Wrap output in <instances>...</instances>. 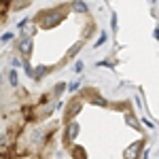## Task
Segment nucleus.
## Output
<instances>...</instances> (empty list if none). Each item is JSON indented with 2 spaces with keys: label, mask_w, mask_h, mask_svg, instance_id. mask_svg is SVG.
<instances>
[{
  "label": "nucleus",
  "mask_w": 159,
  "mask_h": 159,
  "mask_svg": "<svg viewBox=\"0 0 159 159\" xmlns=\"http://www.w3.org/2000/svg\"><path fill=\"white\" fill-rule=\"evenodd\" d=\"M68 15H70V7H68V2H64V4H57V7L38 11L36 15L32 17V21L38 25V30H53V28H57Z\"/></svg>",
  "instance_id": "1"
},
{
  "label": "nucleus",
  "mask_w": 159,
  "mask_h": 159,
  "mask_svg": "<svg viewBox=\"0 0 159 159\" xmlns=\"http://www.w3.org/2000/svg\"><path fill=\"white\" fill-rule=\"evenodd\" d=\"M83 106H85V100H83V96L81 93H72V98L68 100L66 104H64V115H61V123L70 121V119H76L79 117V112L83 110Z\"/></svg>",
  "instance_id": "2"
},
{
  "label": "nucleus",
  "mask_w": 159,
  "mask_h": 159,
  "mask_svg": "<svg viewBox=\"0 0 159 159\" xmlns=\"http://www.w3.org/2000/svg\"><path fill=\"white\" fill-rule=\"evenodd\" d=\"M79 134H81V123H79V119H70V121L61 123V144L66 148L79 140Z\"/></svg>",
  "instance_id": "3"
},
{
  "label": "nucleus",
  "mask_w": 159,
  "mask_h": 159,
  "mask_svg": "<svg viewBox=\"0 0 159 159\" xmlns=\"http://www.w3.org/2000/svg\"><path fill=\"white\" fill-rule=\"evenodd\" d=\"M79 93L83 96L85 104H93V106H100V108H110V102L100 93L98 89H93V87H81Z\"/></svg>",
  "instance_id": "4"
},
{
  "label": "nucleus",
  "mask_w": 159,
  "mask_h": 159,
  "mask_svg": "<svg viewBox=\"0 0 159 159\" xmlns=\"http://www.w3.org/2000/svg\"><path fill=\"white\" fill-rule=\"evenodd\" d=\"M15 45H13V51L17 53V55H21L24 60H32V51H34V38L30 36H19L13 40Z\"/></svg>",
  "instance_id": "5"
},
{
  "label": "nucleus",
  "mask_w": 159,
  "mask_h": 159,
  "mask_svg": "<svg viewBox=\"0 0 159 159\" xmlns=\"http://www.w3.org/2000/svg\"><path fill=\"white\" fill-rule=\"evenodd\" d=\"M144 147H147V140L144 138H138L134 142H129L125 151H123V159H140L142 153H144Z\"/></svg>",
  "instance_id": "6"
},
{
  "label": "nucleus",
  "mask_w": 159,
  "mask_h": 159,
  "mask_svg": "<svg viewBox=\"0 0 159 159\" xmlns=\"http://www.w3.org/2000/svg\"><path fill=\"white\" fill-rule=\"evenodd\" d=\"M57 68H60V64H55V66H47V64H36V66L32 68V76H30V79H32L34 83H40V81H43V79H47L51 72H55Z\"/></svg>",
  "instance_id": "7"
},
{
  "label": "nucleus",
  "mask_w": 159,
  "mask_h": 159,
  "mask_svg": "<svg viewBox=\"0 0 159 159\" xmlns=\"http://www.w3.org/2000/svg\"><path fill=\"white\" fill-rule=\"evenodd\" d=\"M83 45H85V40H83V38H79L76 43H72V45H70V49L66 51V55H64V60L60 61V68H61V66H66V61H70V60H76V55H79V53L83 51Z\"/></svg>",
  "instance_id": "8"
},
{
  "label": "nucleus",
  "mask_w": 159,
  "mask_h": 159,
  "mask_svg": "<svg viewBox=\"0 0 159 159\" xmlns=\"http://www.w3.org/2000/svg\"><path fill=\"white\" fill-rule=\"evenodd\" d=\"M66 87H68V83H66V81H57V83L51 87L47 93H49L51 100H55V102H57V100H61V96L66 93Z\"/></svg>",
  "instance_id": "9"
},
{
  "label": "nucleus",
  "mask_w": 159,
  "mask_h": 159,
  "mask_svg": "<svg viewBox=\"0 0 159 159\" xmlns=\"http://www.w3.org/2000/svg\"><path fill=\"white\" fill-rule=\"evenodd\" d=\"M68 7H70V13H76V15H87L89 13V7H87L85 0H70Z\"/></svg>",
  "instance_id": "10"
},
{
  "label": "nucleus",
  "mask_w": 159,
  "mask_h": 159,
  "mask_svg": "<svg viewBox=\"0 0 159 159\" xmlns=\"http://www.w3.org/2000/svg\"><path fill=\"white\" fill-rule=\"evenodd\" d=\"M4 81H7V87H11V89H17L19 87V74L15 68H9L7 74H4Z\"/></svg>",
  "instance_id": "11"
},
{
  "label": "nucleus",
  "mask_w": 159,
  "mask_h": 159,
  "mask_svg": "<svg viewBox=\"0 0 159 159\" xmlns=\"http://www.w3.org/2000/svg\"><path fill=\"white\" fill-rule=\"evenodd\" d=\"M68 153H70L72 159H87V148L81 147V144H76V142L68 147Z\"/></svg>",
  "instance_id": "12"
},
{
  "label": "nucleus",
  "mask_w": 159,
  "mask_h": 159,
  "mask_svg": "<svg viewBox=\"0 0 159 159\" xmlns=\"http://www.w3.org/2000/svg\"><path fill=\"white\" fill-rule=\"evenodd\" d=\"M32 0H9V13H17V11H24L30 7Z\"/></svg>",
  "instance_id": "13"
},
{
  "label": "nucleus",
  "mask_w": 159,
  "mask_h": 159,
  "mask_svg": "<svg viewBox=\"0 0 159 159\" xmlns=\"http://www.w3.org/2000/svg\"><path fill=\"white\" fill-rule=\"evenodd\" d=\"M36 32H38V25L34 24V21H30L25 28H21V30H19V36H30V38H34V36H36Z\"/></svg>",
  "instance_id": "14"
},
{
  "label": "nucleus",
  "mask_w": 159,
  "mask_h": 159,
  "mask_svg": "<svg viewBox=\"0 0 159 159\" xmlns=\"http://www.w3.org/2000/svg\"><path fill=\"white\" fill-rule=\"evenodd\" d=\"M93 32H96V21L89 19V21L83 25V34H81V38H83V40H89V36H91Z\"/></svg>",
  "instance_id": "15"
},
{
  "label": "nucleus",
  "mask_w": 159,
  "mask_h": 159,
  "mask_svg": "<svg viewBox=\"0 0 159 159\" xmlns=\"http://www.w3.org/2000/svg\"><path fill=\"white\" fill-rule=\"evenodd\" d=\"M21 64H24V57L13 51V55H9V68H15L17 70V68H21Z\"/></svg>",
  "instance_id": "16"
},
{
  "label": "nucleus",
  "mask_w": 159,
  "mask_h": 159,
  "mask_svg": "<svg viewBox=\"0 0 159 159\" xmlns=\"http://www.w3.org/2000/svg\"><path fill=\"white\" fill-rule=\"evenodd\" d=\"M125 121H127V125H132L134 129H138V132H140V121L136 119V115L132 112V110H125Z\"/></svg>",
  "instance_id": "17"
},
{
  "label": "nucleus",
  "mask_w": 159,
  "mask_h": 159,
  "mask_svg": "<svg viewBox=\"0 0 159 159\" xmlns=\"http://www.w3.org/2000/svg\"><path fill=\"white\" fill-rule=\"evenodd\" d=\"M81 87H83V81L81 79H76V81H72V83H68V87H66V93H79L81 91Z\"/></svg>",
  "instance_id": "18"
},
{
  "label": "nucleus",
  "mask_w": 159,
  "mask_h": 159,
  "mask_svg": "<svg viewBox=\"0 0 159 159\" xmlns=\"http://www.w3.org/2000/svg\"><path fill=\"white\" fill-rule=\"evenodd\" d=\"M17 38V34L13 32V30H9V32H4L2 36H0V45H9V43H13Z\"/></svg>",
  "instance_id": "19"
},
{
  "label": "nucleus",
  "mask_w": 159,
  "mask_h": 159,
  "mask_svg": "<svg viewBox=\"0 0 159 159\" xmlns=\"http://www.w3.org/2000/svg\"><path fill=\"white\" fill-rule=\"evenodd\" d=\"M106 40H108V34H106V32H100L98 38L93 40V49H100V47H102V45H104Z\"/></svg>",
  "instance_id": "20"
},
{
  "label": "nucleus",
  "mask_w": 159,
  "mask_h": 159,
  "mask_svg": "<svg viewBox=\"0 0 159 159\" xmlns=\"http://www.w3.org/2000/svg\"><path fill=\"white\" fill-rule=\"evenodd\" d=\"M9 15V2L0 0V21H4V17Z\"/></svg>",
  "instance_id": "21"
},
{
  "label": "nucleus",
  "mask_w": 159,
  "mask_h": 159,
  "mask_svg": "<svg viewBox=\"0 0 159 159\" xmlns=\"http://www.w3.org/2000/svg\"><path fill=\"white\" fill-rule=\"evenodd\" d=\"M21 68H24V72L28 74V76H32V68H34V66H32V61H30V60H24Z\"/></svg>",
  "instance_id": "22"
},
{
  "label": "nucleus",
  "mask_w": 159,
  "mask_h": 159,
  "mask_svg": "<svg viewBox=\"0 0 159 159\" xmlns=\"http://www.w3.org/2000/svg\"><path fill=\"white\" fill-rule=\"evenodd\" d=\"M72 70H74L76 74H83V70H85V64H83L81 60H76V61H74V66H72Z\"/></svg>",
  "instance_id": "23"
},
{
  "label": "nucleus",
  "mask_w": 159,
  "mask_h": 159,
  "mask_svg": "<svg viewBox=\"0 0 159 159\" xmlns=\"http://www.w3.org/2000/svg\"><path fill=\"white\" fill-rule=\"evenodd\" d=\"M30 21H32V17H21V19L17 21V25H15V28H17V32H19L21 28H25V25L30 24Z\"/></svg>",
  "instance_id": "24"
},
{
  "label": "nucleus",
  "mask_w": 159,
  "mask_h": 159,
  "mask_svg": "<svg viewBox=\"0 0 159 159\" xmlns=\"http://www.w3.org/2000/svg\"><path fill=\"white\" fill-rule=\"evenodd\" d=\"M110 28L117 30V13H115V11H112V15H110Z\"/></svg>",
  "instance_id": "25"
},
{
  "label": "nucleus",
  "mask_w": 159,
  "mask_h": 159,
  "mask_svg": "<svg viewBox=\"0 0 159 159\" xmlns=\"http://www.w3.org/2000/svg\"><path fill=\"white\" fill-rule=\"evenodd\" d=\"M142 123H144V125H147L148 129H153V127H155V125H153V123H151V121H147V119H144V121H142Z\"/></svg>",
  "instance_id": "26"
},
{
  "label": "nucleus",
  "mask_w": 159,
  "mask_h": 159,
  "mask_svg": "<svg viewBox=\"0 0 159 159\" xmlns=\"http://www.w3.org/2000/svg\"><path fill=\"white\" fill-rule=\"evenodd\" d=\"M36 159H49V157H40V155H38V157H36Z\"/></svg>",
  "instance_id": "27"
},
{
  "label": "nucleus",
  "mask_w": 159,
  "mask_h": 159,
  "mask_svg": "<svg viewBox=\"0 0 159 159\" xmlns=\"http://www.w3.org/2000/svg\"><path fill=\"white\" fill-rule=\"evenodd\" d=\"M0 132H2V119H0Z\"/></svg>",
  "instance_id": "28"
},
{
  "label": "nucleus",
  "mask_w": 159,
  "mask_h": 159,
  "mask_svg": "<svg viewBox=\"0 0 159 159\" xmlns=\"http://www.w3.org/2000/svg\"><path fill=\"white\" fill-rule=\"evenodd\" d=\"M4 2H9V0H4Z\"/></svg>",
  "instance_id": "29"
}]
</instances>
